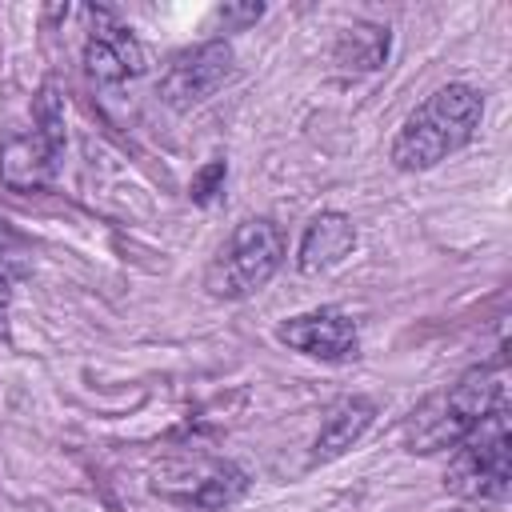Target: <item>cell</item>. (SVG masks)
I'll return each mask as SVG.
<instances>
[{
  "mask_svg": "<svg viewBox=\"0 0 512 512\" xmlns=\"http://www.w3.org/2000/svg\"><path fill=\"white\" fill-rule=\"evenodd\" d=\"M224 176H228V164H224V160L204 164V168L196 172V180H192V200H196V204L216 200V196H220V188H224Z\"/></svg>",
  "mask_w": 512,
  "mask_h": 512,
  "instance_id": "cell-13",
  "label": "cell"
},
{
  "mask_svg": "<svg viewBox=\"0 0 512 512\" xmlns=\"http://www.w3.org/2000/svg\"><path fill=\"white\" fill-rule=\"evenodd\" d=\"M484 116V96L472 84H444L436 88L396 132L392 164L400 172H428L448 152L464 148Z\"/></svg>",
  "mask_w": 512,
  "mask_h": 512,
  "instance_id": "cell-1",
  "label": "cell"
},
{
  "mask_svg": "<svg viewBox=\"0 0 512 512\" xmlns=\"http://www.w3.org/2000/svg\"><path fill=\"white\" fill-rule=\"evenodd\" d=\"M232 64L236 56L228 40H200L168 60V68L160 72V100L180 112L196 108L212 92H220V84L232 76Z\"/></svg>",
  "mask_w": 512,
  "mask_h": 512,
  "instance_id": "cell-5",
  "label": "cell"
},
{
  "mask_svg": "<svg viewBox=\"0 0 512 512\" xmlns=\"http://www.w3.org/2000/svg\"><path fill=\"white\" fill-rule=\"evenodd\" d=\"M444 484L464 500H504L512 488V436L508 408H492L460 444L444 472Z\"/></svg>",
  "mask_w": 512,
  "mask_h": 512,
  "instance_id": "cell-3",
  "label": "cell"
},
{
  "mask_svg": "<svg viewBox=\"0 0 512 512\" xmlns=\"http://www.w3.org/2000/svg\"><path fill=\"white\" fill-rule=\"evenodd\" d=\"M504 404V384L492 368L464 372L452 388L428 396L408 420V448L412 452H440L456 448L492 408Z\"/></svg>",
  "mask_w": 512,
  "mask_h": 512,
  "instance_id": "cell-2",
  "label": "cell"
},
{
  "mask_svg": "<svg viewBox=\"0 0 512 512\" xmlns=\"http://www.w3.org/2000/svg\"><path fill=\"white\" fill-rule=\"evenodd\" d=\"M212 16L224 24V32H232V28H244V24L260 20V16H264V4H224V8H216Z\"/></svg>",
  "mask_w": 512,
  "mask_h": 512,
  "instance_id": "cell-14",
  "label": "cell"
},
{
  "mask_svg": "<svg viewBox=\"0 0 512 512\" xmlns=\"http://www.w3.org/2000/svg\"><path fill=\"white\" fill-rule=\"evenodd\" d=\"M384 56H388V28H372V24L348 28L336 44V60L352 72H372L384 64Z\"/></svg>",
  "mask_w": 512,
  "mask_h": 512,
  "instance_id": "cell-12",
  "label": "cell"
},
{
  "mask_svg": "<svg viewBox=\"0 0 512 512\" xmlns=\"http://www.w3.org/2000/svg\"><path fill=\"white\" fill-rule=\"evenodd\" d=\"M372 416H376V404H372L368 396L340 400V404L328 412V420L320 424V436H316V444H312V464H328V460L344 456V452L368 432Z\"/></svg>",
  "mask_w": 512,
  "mask_h": 512,
  "instance_id": "cell-10",
  "label": "cell"
},
{
  "mask_svg": "<svg viewBox=\"0 0 512 512\" xmlns=\"http://www.w3.org/2000/svg\"><path fill=\"white\" fill-rule=\"evenodd\" d=\"M356 244V228L344 212H320L304 236H300V252H296V268L304 276H316V272H328L336 268Z\"/></svg>",
  "mask_w": 512,
  "mask_h": 512,
  "instance_id": "cell-9",
  "label": "cell"
},
{
  "mask_svg": "<svg viewBox=\"0 0 512 512\" xmlns=\"http://www.w3.org/2000/svg\"><path fill=\"white\" fill-rule=\"evenodd\" d=\"M248 488V476L236 468V464H208L204 472H196V480H180V500L192 504V508H204V512H216V508H232Z\"/></svg>",
  "mask_w": 512,
  "mask_h": 512,
  "instance_id": "cell-11",
  "label": "cell"
},
{
  "mask_svg": "<svg viewBox=\"0 0 512 512\" xmlns=\"http://www.w3.org/2000/svg\"><path fill=\"white\" fill-rule=\"evenodd\" d=\"M60 144H52L44 132H16L0 144V184L12 192H36L56 172Z\"/></svg>",
  "mask_w": 512,
  "mask_h": 512,
  "instance_id": "cell-7",
  "label": "cell"
},
{
  "mask_svg": "<svg viewBox=\"0 0 512 512\" xmlns=\"http://www.w3.org/2000/svg\"><path fill=\"white\" fill-rule=\"evenodd\" d=\"M84 68L96 84H120L144 68V48L128 28L96 24V32L84 44Z\"/></svg>",
  "mask_w": 512,
  "mask_h": 512,
  "instance_id": "cell-8",
  "label": "cell"
},
{
  "mask_svg": "<svg viewBox=\"0 0 512 512\" xmlns=\"http://www.w3.org/2000/svg\"><path fill=\"white\" fill-rule=\"evenodd\" d=\"M4 304H8V280L0 276V308H4Z\"/></svg>",
  "mask_w": 512,
  "mask_h": 512,
  "instance_id": "cell-15",
  "label": "cell"
},
{
  "mask_svg": "<svg viewBox=\"0 0 512 512\" xmlns=\"http://www.w3.org/2000/svg\"><path fill=\"white\" fill-rule=\"evenodd\" d=\"M284 260V236L272 220H244L232 240L224 244V252L212 260L208 268V288L212 296H224V300H244L252 292H260L276 268Z\"/></svg>",
  "mask_w": 512,
  "mask_h": 512,
  "instance_id": "cell-4",
  "label": "cell"
},
{
  "mask_svg": "<svg viewBox=\"0 0 512 512\" xmlns=\"http://www.w3.org/2000/svg\"><path fill=\"white\" fill-rule=\"evenodd\" d=\"M276 340L312 356V360H348L356 356V324L348 312L340 308H316V312H300L292 320H284L276 328Z\"/></svg>",
  "mask_w": 512,
  "mask_h": 512,
  "instance_id": "cell-6",
  "label": "cell"
}]
</instances>
